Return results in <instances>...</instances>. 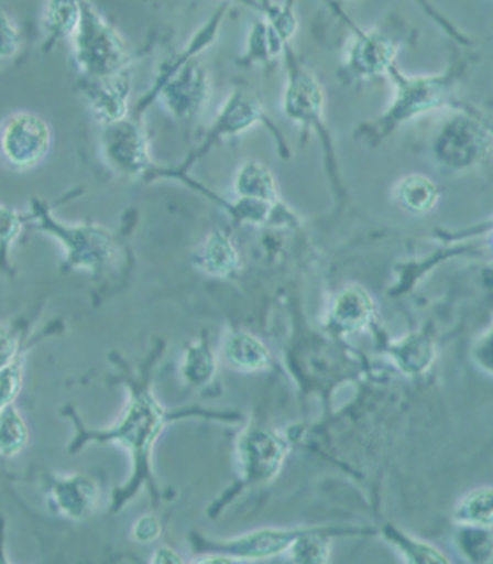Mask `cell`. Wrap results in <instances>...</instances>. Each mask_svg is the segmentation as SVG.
I'll use <instances>...</instances> for the list:
<instances>
[{"label": "cell", "instance_id": "cell-1", "mask_svg": "<svg viewBox=\"0 0 493 564\" xmlns=\"http://www.w3.org/2000/svg\"><path fill=\"white\" fill-rule=\"evenodd\" d=\"M129 401L120 419L106 429H90L81 422L73 408H64L62 414L75 425V440L70 441L69 454H78L88 445H119L131 455L132 473L128 484L114 490L111 496V511L122 510L136 498L143 485H149L152 496H157L155 476L152 471V454L158 436L175 420L185 416H211L228 419L224 414H208L202 410L169 411L164 408L152 390V361L136 375L125 376Z\"/></svg>", "mask_w": 493, "mask_h": 564}, {"label": "cell", "instance_id": "cell-2", "mask_svg": "<svg viewBox=\"0 0 493 564\" xmlns=\"http://www.w3.org/2000/svg\"><path fill=\"white\" fill-rule=\"evenodd\" d=\"M228 9L229 4H220L185 44V48L158 67L154 85L141 97L132 113L143 117V111L152 102L158 101L173 119L184 123L198 119L211 94L210 75L198 57L216 43Z\"/></svg>", "mask_w": 493, "mask_h": 564}, {"label": "cell", "instance_id": "cell-3", "mask_svg": "<svg viewBox=\"0 0 493 564\" xmlns=\"http://www.w3.org/2000/svg\"><path fill=\"white\" fill-rule=\"evenodd\" d=\"M467 69L465 62H454L439 75H405L398 64L387 70V78L393 85L392 101L377 119L361 123L357 137L369 145H379L393 132L404 128L423 115L442 108H462L458 101L457 88Z\"/></svg>", "mask_w": 493, "mask_h": 564}, {"label": "cell", "instance_id": "cell-4", "mask_svg": "<svg viewBox=\"0 0 493 564\" xmlns=\"http://www.w3.org/2000/svg\"><path fill=\"white\" fill-rule=\"evenodd\" d=\"M31 216L34 229L50 235L61 243L64 251V270H79L101 278L119 256L120 240L105 226L64 223L53 216L52 207L37 198L31 202Z\"/></svg>", "mask_w": 493, "mask_h": 564}, {"label": "cell", "instance_id": "cell-5", "mask_svg": "<svg viewBox=\"0 0 493 564\" xmlns=\"http://www.w3.org/2000/svg\"><path fill=\"white\" fill-rule=\"evenodd\" d=\"M492 123L481 111L463 105L440 126L430 143L434 163L448 173H469L492 154Z\"/></svg>", "mask_w": 493, "mask_h": 564}, {"label": "cell", "instance_id": "cell-6", "mask_svg": "<svg viewBox=\"0 0 493 564\" xmlns=\"http://www.w3.org/2000/svg\"><path fill=\"white\" fill-rule=\"evenodd\" d=\"M73 57L81 78H105L131 69L128 44L101 11L90 2H79V20L70 35Z\"/></svg>", "mask_w": 493, "mask_h": 564}, {"label": "cell", "instance_id": "cell-7", "mask_svg": "<svg viewBox=\"0 0 493 564\" xmlns=\"http://www.w3.org/2000/svg\"><path fill=\"white\" fill-rule=\"evenodd\" d=\"M258 123H263L264 128H269L272 131L275 143L278 145V150L287 155L286 140L282 137V132L278 131L277 126L270 119L269 113L264 111L263 105L254 94L245 87L233 88V93L229 94L224 105L220 106V110L217 111L216 119L211 122L210 129H208L207 137L202 140L199 149L193 152L187 161L175 170H163V167L155 166L154 173L150 176V181L154 178H161V176H176L185 175L189 172V167L193 166L198 159L205 158L208 154V150L211 147H216L222 140L228 138L238 137L249 129L254 128Z\"/></svg>", "mask_w": 493, "mask_h": 564}, {"label": "cell", "instance_id": "cell-8", "mask_svg": "<svg viewBox=\"0 0 493 564\" xmlns=\"http://www.w3.org/2000/svg\"><path fill=\"white\" fill-rule=\"evenodd\" d=\"M286 64V87L282 99V111L291 122L304 129H314L321 138L330 166L335 161L333 141L325 120V90L313 70L299 61L295 48L289 46L284 53Z\"/></svg>", "mask_w": 493, "mask_h": 564}, {"label": "cell", "instance_id": "cell-9", "mask_svg": "<svg viewBox=\"0 0 493 564\" xmlns=\"http://www.w3.org/2000/svg\"><path fill=\"white\" fill-rule=\"evenodd\" d=\"M99 150L117 175L131 181H150L154 173L149 134L140 115L129 113L120 122L101 128Z\"/></svg>", "mask_w": 493, "mask_h": 564}, {"label": "cell", "instance_id": "cell-10", "mask_svg": "<svg viewBox=\"0 0 493 564\" xmlns=\"http://www.w3.org/2000/svg\"><path fill=\"white\" fill-rule=\"evenodd\" d=\"M351 26L352 40L343 55L342 76L349 84H365L386 76L396 64L402 37L386 29H363L346 18Z\"/></svg>", "mask_w": 493, "mask_h": 564}, {"label": "cell", "instance_id": "cell-11", "mask_svg": "<svg viewBox=\"0 0 493 564\" xmlns=\"http://www.w3.org/2000/svg\"><path fill=\"white\" fill-rule=\"evenodd\" d=\"M52 149V128L34 111H17L0 123V155L17 172L40 166Z\"/></svg>", "mask_w": 493, "mask_h": 564}, {"label": "cell", "instance_id": "cell-12", "mask_svg": "<svg viewBox=\"0 0 493 564\" xmlns=\"http://www.w3.org/2000/svg\"><path fill=\"white\" fill-rule=\"evenodd\" d=\"M41 481L53 513L73 522H84L92 516L101 499V487L87 475L46 473Z\"/></svg>", "mask_w": 493, "mask_h": 564}, {"label": "cell", "instance_id": "cell-13", "mask_svg": "<svg viewBox=\"0 0 493 564\" xmlns=\"http://www.w3.org/2000/svg\"><path fill=\"white\" fill-rule=\"evenodd\" d=\"M287 443L277 432L251 427L238 436V460L242 466L243 480L261 484L272 480L287 455Z\"/></svg>", "mask_w": 493, "mask_h": 564}, {"label": "cell", "instance_id": "cell-14", "mask_svg": "<svg viewBox=\"0 0 493 564\" xmlns=\"http://www.w3.org/2000/svg\"><path fill=\"white\" fill-rule=\"evenodd\" d=\"M78 90L88 111L101 128L120 122L129 115V97L132 93L131 69L105 78H81Z\"/></svg>", "mask_w": 493, "mask_h": 564}, {"label": "cell", "instance_id": "cell-15", "mask_svg": "<svg viewBox=\"0 0 493 564\" xmlns=\"http://www.w3.org/2000/svg\"><path fill=\"white\" fill-rule=\"evenodd\" d=\"M377 316V305L360 284H348L331 296L326 328L335 337H349L365 332Z\"/></svg>", "mask_w": 493, "mask_h": 564}, {"label": "cell", "instance_id": "cell-16", "mask_svg": "<svg viewBox=\"0 0 493 564\" xmlns=\"http://www.w3.org/2000/svg\"><path fill=\"white\" fill-rule=\"evenodd\" d=\"M305 529H273L264 528L242 534L237 540L226 543H211L213 552H222L233 557L234 561L264 560L273 555L284 554L289 549L296 536L304 533Z\"/></svg>", "mask_w": 493, "mask_h": 564}, {"label": "cell", "instance_id": "cell-17", "mask_svg": "<svg viewBox=\"0 0 493 564\" xmlns=\"http://www.w3.org/2000/svg\"><path fill=\"white\" fill-rule=\"evenodd\" d=\"M193 264L210 278L228 279L240 270V251L224 229H216L202 238L193 252Z\"/></svg>", "mask_w": 493, "mask_h": 564}, {"label": "cell", "instance_id": "cell-18", "mask_svg": "<svg viewBox=\"0 0 493 564\" xmlns=\"http://www.w3.org/2000/svg\"><path fill=\"white\" fill-rule=\"evenodd\" d=\"M222 360L238 372H263L272 366V352L251 332L231 330L222 344Z\"/></svg>", "mask_w": 493, "mask_h": 564}, {"label": "cell", "instance_id": "cell-19", "mask_svg": "<svg viewBox=\"0 0 493 564\" xmlns=\"http://www.w3.org/2000/svg\"><path fill=\"white\" fill-rule=\"evenodd\" d=\"M396 369L405 376H421L434 366L436 360V344L425 332H414L398 340H393L387 349Z\"/></svg>", "mask_w": 493, "mask_h": 564}, {"label": "cell", "instance_id": "cell-20", "mask_svg": "<svg viewBox=\"0 0 493 564\" xmlns=\"http://www.w3.org/2000/svg\"><path fill=\"white\" fill-rule=\"evenodd\" d=\"M393 198L402 210L410 216H427L440 199L437 182L423 173H409L396 181Z\"/></svg>", "mask_w": 493, "mask_h": 564}, {"label": "cell", "instance_id": "cell-21", "mask_svg": "<svg viewBox=\"0 0 493 564\" xmlns=\"http://www.w3.org/2000/svg\"><path fill=\"white\" fill-rule=\"evenodd\" d=\"M233 191L238 199L277 205L281 202L277 181L260 161H245L234 175Z\"/></svg>", "mask_w": 493, "mask_h": 564}, {"label": "cell", "instance_id": "cell-22", "mask_svg": "<svg viewBox=\"0 0 493 564\" xmlns=\"http://www.w3.org/2000/svg\"><path fill=\"white\" fill-rule=\"evenodd\" d=\"M289 46V41L284 40L266 20L260 18L251 25L240 62L243 66L272 64V62L284 57V53Z\"/></svg>", "mask_w": 493, "mask_h": 564}, {"label": "cell", "instance_id": "cell-23", "mask_svg": "<svg viewBox=\"0 0 493 564\" xmlns=\"http://www.w3.org/2000/svg\"><path fill=\"white\" fill-rule=\"evenodd\" d=\"M217 357L211 349L207 334L185 348L180 361V376L185 383L194 388L207 387L217 375Z\"/></svg>", "mask_w": 493, "mask_h": 564}, {"label": "cell", "instance_id": "cell-24", "mask_svg": "<svg viewBox=\"0 0 493 564\" xmlns=\"http://www.w3.org/2000/svg\"><path fill=\"white\" fill-rule=\"evenodd\" d=\"M79 20V2H48L43 6L41 25L44 31L46 50L55 46V43L69 37L75 32Z\"/></svg>", "mask_w": 493, "mask_h": 564}, {"label": "cell", "instance_id": "cell-25", "mask_svg": "<svg viewBox=\"0 0 493 564\" xmlns=\"http://www.w3.org/2000/svg\"><path fill=\"white\" fill-rule=\"evenodd\" d=\"M31 443V429L17 405L0 410V457L14 458Z\"/></svg>", "mask_w": 493, "mask_h": 564}, {"label": "cell", "instance_id": "cell-26", "mask_svg": "<svg viewBox=\"0 0 493 564\" xmlns=\"http://www.w3.org/2000/svg\"><path fill=\"white\" fill-rule=\"evenodd\" d=\"M492 494L490 485L465 494L454 507V524L462 528H492Z\"/></svg>", "mask_w": 493, "mask_h": 564}, {"label": "cell", "instance_id": "cell-27", "mask_svg": "<svg viewBox=\"0 0 493 564\" xmlns=\"http://www.w3.org/2000/svg\"><path fill=\"white\" fill-rule=\"evenodd\" d=\"M31 223V212L22 214V212L0 203V270L9 275L14 273L13 263H11V249L22 235L23 228Z\"/></svg>", "mask_w": 493, "mask_h": 564}, {"label": "cell", "instance_id": "cell-28", "mask_svg": "<svg viewBox=\"0 0 493 564\" xmlns=\"http://www.w3.org/2000/svg\"><path fill=\"white\" fill-rule=\"evenodd\" d=\"M330 533L328 529H305L287 549L289 560L298 563H326L330 560Z\"/></svg>", "mask_w": 493, "mask_h": 564}, {"label": "cell", "instance_id": "cell-29", "mask_svg": "<svg viewBox=\"0 0 493 564\" xmlns=\"http://www.w3.org/2000/svg\"><path fill=\"white\" fill-rule=\"evenodd\" d=\"M48 335L50 332L46 330L41 332L35 337H31L25 348L18 352V357L11 364L0 369V410L6 408V405L17 402L18 395H20L23 388L26 355L34 348L35 344L40 343L41 337H48Z\"/></svg>", "mask_w": 493, "mask_h": 564}, {"label": "cell", "instance_id": "cell-30", "mask_svg": "<svg viewBox=\"0 0 493 564\" xmlns=\"http://www.w3.org/2000/svg\"><path fill=\"white\" fill-rule=\"evenodd\" d=\"M384 538L390 540L395 546L396 551L404 554L405 561H413V563H448V557L445 554H440L439 549L436 546L428 545V543L419 542L416 538L410 534L402 533L398 529L387 525L384 529Z\"/></svg>", "mask_w": 493, "mask_h": 564}, {"label": "cell", "instance_id": "cell-31", "mask_svg": "<svg viewBox=\"0 0 493 564\" xmlns=\"http://www.w3.org/2000/svg\"><path fill=\"white\" fill-rule=\"evenodd\" d=\"M26 343L29 337H25V326L20 323L0 325V369L11 364Z\"/></svg>", "mask_w": 493, "mask_h": 564}, {"label": "cell", "instance_id": "cell-32", "mask_svg": "<svg viewBox=\"0 0 493 564\" xmlns=\"http://www.w3.org/2000/svg\"><path fill=\"white\" fill-rule=\"evenodd\" d=\"M22 46L20 29L13 18L0 9V61L13 58Z\"/></svg>", "mask_w": 493, "mask_h": 564}, {"label": "cell", "instance_id": "cell-33", "mask_svg": "<svg viewBox=\"0 0 493 564\" xmlns=\"http://www.w3.org/2000/svg\"><path fill=\"white\" fill-rule=\"evenodd\" d=\"M471 357L478 369L483 370L486 376H492V328L490 326H486V330L472 344Z\"/></svg>", "mask_w": 493, "mask_h": 564}, {"label": "cell", "instance_id": "cell-34", "mask_svg": "<svg viewBox=\"0 0 493 564\" xmlns=\"http://www.w3.org/2000/svg\"><path fill=\"white\" fill-rule=\"evenodd\" d=\"M163 533L161 520L155 516H143L132 525L131 534L138 543H152Z\"/></svg>", "mask_w": 493, "mask_h": 564}, {"label": "cell", "instance_id": "cell-35", "mask_svg": "<svg viewBox=\"0 0 493 564\" xmlns=\"http://www.w3.org/2000/svg\"><path fill=\"white\" fill-rule=\"evenodd\" d=\"M150 561L158 564L184 563V555L178 554L172 546H158V549H155L152 557H150Z\"/></svg>", "mask_w": 493, "mask_h": 564}]
</instances>
